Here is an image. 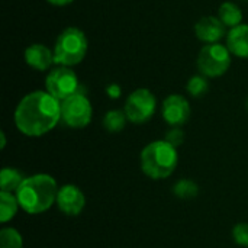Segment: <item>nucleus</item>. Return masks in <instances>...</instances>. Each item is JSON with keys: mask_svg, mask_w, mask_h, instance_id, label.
Returning <instances> with one entry per match:
<instances>
[{"mask_svg": "<svg viewBox=\"0 0 248 248\" xmlns=\"http://www.w3.org/2000/svg\"><path fill=\"white\" fill-rule=\"evenodd\" d=\"M195 33L198 39L206 44H217L225 35V25L219 17L205 16L195 25Z\"/></svg>", "mask_w": 248, "mask_h": 248, "instance_id": "nucleus-11", "label": "nucleus"}, {"mask_svg": "<svg viewBox=\"0 0 248 248\" xmlns=\"http://www.w3.org/2000/svg\"><path fill=\"white\" fill-rule=\"evenodd\" d=\"M126 121H128V118L124 110H118V109L109 110L103 118V126L106 131H109L112 134H118L125 128Z\"/></svg>", "mask_w": 248, "mask_h": 248, "instance_id": "nucleus-17", "label": "nucleus"}, {"mask_svg": "<svg viewBox=\"0 0 248 248\" xmlns=\"http://www.w3.org/2000/svg\"><path fill=\"white\" fill-rule=\"evenodd\" d=\"M187 92L190 96L193 97H202L203 94H206L208 89H209V83H208V77L205 76H193L186 86Z\"/></svg>", "mask_w": 248, "mask_h": 248, "instance_id": "nucleus-20", "label": "nucleus"}, {"mask_svg": "<svg viewBox=\"0 0 248 248\" xmlns=\"http://www.w3.org/2000/svg\"><path fill=\"white\" fill-rule=\"evenodd\" d=\"M57 206L67 217H77L86 206V196L76 185H64L58 189Z\"/></svg>", "mask_w": 248, "mask_h": 248, "instance_id": "nucleus-9", "label": "nucleus"}, {"mask_svg": "<svg viewBox=\"0 0 248 248\" xmlns=\"http://www.w3.org/2000/svg\"><path fill=\"white\" fill-rule=\"evenodd\" d=\"M106 92H108V94H109L112 99H116V97L121 96V87H119L118 84H110V86L106 89Z\"/></svg>", "mask_w": 248, "mask_h": 248, "instance_id": "nucleus-23", "label": "nucleus"}, {"mask_svg": "<svg viewBox=\"0 0 248 248\" xmlns=\"http://www.w3.org/2000/svg\"><path fill=\"white\" fill-rule=\"evenodd\" d=\"M61 119V102L48 92L26 94L15 110V124L26 137H42L55 128Z\"/></svg>", "mask_w": 248, "mask_h": 248, "instance_id": "nucleus-1", "label": "nucleus"}, {"mask_svg": "<svg viewBox=\"0 0 248 248\" xmlns=\"http://www.w3.org/2000/svg\"><path fill=\"white\" fill-rule=\"evenodd\" d=\"M218 17L221 19V22L225 26H231V29H232V28L241 25V22H243V12H241V9L235 3L225 1V3L221 4V7L218 10Z\"/></svg>", "mask_w": 248, "mask_h": 248, "instance_id": "nucleus-14", "label": "nucleus"}, {"mask_svg": "<svg viewBox=\"0 0 248 248\" xmlns=\"http://www.w3.org/2000/svg\"><path fill=\"white\" fill-rule=\"evenodd\" d=\"M0 138H1V144H0V147H1V150H3V148L6 147V135H4V132H3V131L0 132Z\"/></svg>", "mask_w": 248, "mask_h": 248, "instance_id": "nucleus-25", "label": "nucleus"}, {"mask_svg": "<svg viewBox=\"0 0 248 248\" xmlns=\"http://www.w3.org/2000/svg\"><path fill=\"white\" fill-rule=\"evenodd\" d=\"M173 193L180 198V199H192L198 196L199 193V186L189 179H182L173 186Z\"/></svg>", "mask_w": 248, "mask_h": 248, "instance_id": "nucleus-18", "label": "nucleus"}, {"mask_svg": "<svg viewBox=\"0 0 248 248\" xmlns=\"http://www.w3.org/2000/svg\"><path fill=\"white\" fill-rule=\"evenodd\" d=\"M0 248H23V238L15 228L0 231Z\"/></svg>", "mask_w": 248, "mask_h": 248, "instance_id": "nucleus-19", "label": "nucleus"}, {"mask_svg": "<svg viewBox=\"0 0 248 248\" xmlns=\"http://www.w3.org/2000/svg\"><path fill=\"white\" fill-rule=\"evenodd\" d=\"M23 180L25 179L22 177V174L10 167H4L0 173V186L3 192H10V193L16 192Z\"/></svg>", "mask_w": 248, "mask_h": 248, "instance_id": "nucleus-16", "label": "nucleus"}, {"mask_svg": "<svg viewBox=\"0 0 248 248\" xmlns=\"http://www.w3.org/2000/svg\"><path fill=\"white\" fill-rule=\"evenodd\" d=\"M166 141L169 142V144H171L173 147H180L182 144H183V141H185V132L180 129V128H177V126H174V128H171L170 131H167V134H166Z\"/></svg>", "mask_w": 248, "mask_h": 248, "instance_id": "nucleus-22", "label": "nucleus"}, {"mask_svg": "<svg viewBox=\"0 0 248 248\" xmlns=\"http://www.w3.org/2000/svg\"><path fill=\"white\" fill-rule=\"evenodd\" d=\"M140 160L145 176L154 180L167 179L177 167V148L169 144L166 140H157L144 147Z\"/></svg>", "mask_w": 248, "mask_h": 248, "instance_id": "nucleus-3", "label": "nucleus"}, {"mask_svg": "<svg viewBox=\"0 0 248 248\" xmlns=\"http://www.w3.org/2000/svg\"><path fill=\"white\" fill-rule=\"evenodd\" d=\"M155 106H157L155 96L148 89H137L128 96L124 112L129 122L145 124L153 118L155 112Z\"/></svg>", "mask_w": 248, "mask_h": 248, "instance_id": "nucleus-7", "label": "nucleus"}, {"mask_svg": "<svg viewBox=\"0 0 248 248\" xmlns=\"http://www.w3.org/2000/svg\"><path fill=\"white\" fill-rule=\"evenodd\" d=\"M232 238L238 246L248 247V224L246 222L237 224L232 230Z\"/></svg>", "mask_w": 248, "mask_h": 248, "instance_id": "nucleus-21", "label": "nucleus"}, {"mask_svg": "<svg viewBox=\"0 0 248 248\" xmlns=\"http://www.w3.org/2000/svg\"><path fill=\"white\" fill-rule=\"evenodd\" d=\"M45 87L51 96L58 102H62L78 93V78L70 67L60 65L49 71L45 80Z\"/></svg>", "mask_w": 248, "mask_h": 248, "instance_id": "nucleus-8", "label": "nucleus"}, {"mask_svg": "<svg viewBox=\"0 0 248 248\" xmlns=\"http://www.w3.org/2000/svg\"><path fill=\"white\" fill-rule=\"evenodd\" d=\"M19 206L29 215H39L57 203L58 186L52 176L39 173L25 177L15 192Z\"/></svg>", "mask_w": 248, "mask_h": 248, "instance_id": "nucleus-2", "label": "nucleus"}, {"mask_svg": "<svg viewBox=\"0 0 248 248\" xmlns=\"http://www.w3.org/2000/svg\"><path fill=\"white\" fill-rule=\"evenodd\" d=\"M46 1L51 3V4H54V6H65V4L71 3L73 0H46Z\"/></svg>", "mask_w": 248, "mask_h": 248, "instance_id": "nucleus-24", "label": "nucleus"}, {"mask_svg": "<svg viewBox=\"0 0 248 248\" xmlns=\"http://www.w3.org/2000/svg\"><path fill=\"white\" fill-rule=\"evenodd\" d=\"M163 118L171 126L180 128L190 118V105L182 94H170L163 102Z\"/></svg>", "mask_w": 248, "mask_h": 248, "instance_id": "nucleus-10", "label": "nucleus"}, {"mask_svg": "<svg viewBox=\"0 0 248 248\" xmlns=\"http://www.w3.org/2000/svg\"><path fill=\"white\" fill-rule=\"evenodd\" d=\"M19 208L20 206H19V202H17L15 193L3 192V190L0 192V221H1V224H6L10 219H13Z\"/></svg>", "mask_w": 248, "mask_h": 248, "instance_id": "nucleus-15", "label": "nucleus"}, {"mask_svg": "<svg viewBox=\"0 0 248 248\" xmlns=\"http://www.w3.org/2000/svg\"><path fill=\"white\" fill-rule=\"evenodd\" d=\"M93 115L92 103L83 93H76L61 102V121L70 128H84Z\"/></svg>", "mask_w": 248, "mask_h": 248, "instance_id": "nucleus-6", "label": "nucleus"}, {"mask_svg": "<svg viewBox=\"0 0 248 248\" xmlns=\"http://www.w3.org/2000/svg\"><path fill=\"white\" fill-rule=\"evenodd\" d=\"M227 46L232 55L238 58H248V25L235 26L228 32Z\"/></svg>", "mask_w": 248, "mask_h": 248, "instance_id": "nucleus-13", "label": "nucleus"}, {"mask_svg": "<svg viewBox=\"0 0 248 248\" xmlns=\"http://www.w3.org/2000/svg\"><path fill=\"white\" fill-rule=\"evenodd\" d=\"M25 60L29 67L38 71H46L54 62V52L42 44H32L25 49Z\"/></svg>", "mask_w": 248, "mask_h": 248, "instance_id": "nucleus-12", "label": "nucleus"}, {"mask_svg": "<svg viewBox=\"0 0 248 248\" xmlns=\"http://www.w3.org/2000/svg\"><path fill=\"white\" fill-rule=\"evenodd\" d=\"M54 62L64 67H71L81 62L87 52V38L77 28L64 29L55 41Z\"/></svg>", "mask_w": 248, "mask_h": 248, "instance_id": "nucleus-4", "label": "nucleus"}, {"mask_svg": "<svg viewBox=\"0 0 248 248\" xmlns=\"http://www.w3.org/2000/svg\"><path fill=\"white\" fill-rule=\"evenodd\" d=\"M231 65V52L228 46L217 44L205 45L198 57V68L205 77H219Z\"/></svg>", "mask_w": 248, "mask_h": 248, "instance_id": "nucleus-5", "label": "nucleus"}]
</instances>
